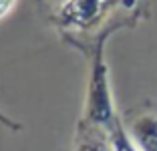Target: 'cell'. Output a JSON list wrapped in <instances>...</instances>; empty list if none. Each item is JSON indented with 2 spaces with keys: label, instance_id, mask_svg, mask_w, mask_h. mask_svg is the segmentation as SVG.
<instances>
[{
  "label": "cell",
  "instance_id": "5",
  "mask_svg": "<svg viewBox=\"0 0 157 151\" xmlns=\"http://www.w3.org/2000/svg\"><path fill=\"white\" fill-rule=\"evenodd\" d=\"M109 133V141H111L113 151H139V147L135 145L133 137L127 131V125L121 121V117L111 125V129H107Z\"/></svg>",
  "mask_w": 157,
  "mask_h": 151
},
{
  "label": "cell",
  "instance_id": "3",
  "mask_svg": "<svg viewBox=\"0 0 157 151\" xmlns=\"http://www.w3.org/2000/svg\"><path fill=\"white\" fill-rule=\"evenodd\" d=\"M127 131L139 151H157V115L141 113L129 121Z\"/></svg>",
  "mask_w": 157,
  "mask_h": 151
},
{
  "label": "cell",
  "instance_id": "8",
  "mask_svg": "<svg viewBox=\"0 0 157 151\" xmlns=\"http://www.w3.org/2000/svg\"><path fill=\"white\" fill-rule=\"evenodd\" d=\"M65 2H67V0H40V4H44V6H48V8H52V14H55L63 4H65Z\"/></svg>",
  "mask_w": 157,
  "mask_h": 151
},
{
  "label": "cell",
  "instance_id": "1",
  "mask_svg": "<svg viewBox=\"0 0 157 151\" xmlns=\"http://www.w3.org/2000/svg\"><path fill=\"white\" fill-rule=\"evenodd\" d=\"M105 42L107 38H101L93 45L87 97H85V109H83L81 121H85L89 125H97V127L107 131L119 119V115H117V109H115L109 67H107V60H105Z\"/></svg>",
  "mask_w": 157,
  "mask_h": 151
},
{
  "label": "cell",
  "instance_id": "7",
  "mask_svg": "<svg viewBox=\"0 0 157 151\" xmlns=\"http://www.w3.org/2000/svg\"><path fill=\"white\" fill-rule=\"evenodd\" d=\"M18 4V0H0V20L6 18Z\"/></svg>",
  "mask_w": 157,
  "mask_h": 151
},
{
  "label": "cell",
  "instance_id": "4",
  "mask_svg": "<svg viewBox=\"0 0 157 151\" xmlns=\"http://www.w3.org/2000/svg\"><path fill=\"white\" fill-rule=\"evenodd\" d=\"M73 151H113L109 133L97 125H89L78 121L77 133H75Z\"/></svg>",
  "mask_w": 157,
  "mask_h": 151
},
{
  "label": "cell",
  "instance_id": "2",
  "mask_svg": "<svg viewBox=\"0 0 157 151\" xmlns=\"http://www.w3.org/2000/svg\"><path fill=\"white\" fill-rule=\"evenodd\" d=\"M141 2L143 0H67L52 14V20L65 37L75 38L83 32L93 30L111 14V8L117 4L131 16H139Z\"/></svg>",
  "mask_w": 157,
  "mask_h": 151
},
{
  "label": "cell",
  "instance_id": "6",
  "mask_svg": "<svg viewBox=\"0 0 157 151\" xmlns=\"http://www.w3.org/2000/svg\"><path fill=\"white\" fill-rule=\"evenodd\" d=\"M0 125H4L10 131H20V129H22V123H16V121H14L12 117H8L2 109H0Z\"/></svg>",
  "mask_w": 157,
  "mask_h": 151
}]
</instances>
